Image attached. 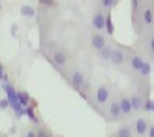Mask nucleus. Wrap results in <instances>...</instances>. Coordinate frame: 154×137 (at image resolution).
Segmentation results:
<instances>
[{
	"instance_id": "nucleus-1",
	"label": "nucleus",
	"mask_w": 154,
	"mask_h": 137,
	"mask_svg": "<svg viewBox=\"0 0 154 137\" xmlns=\"http://www.w3.org/2000/svg\"><path fill=\"white\" fill-rule=\"evenodd\" d=\"M90 45H92L96 51H100L102 47H105V45H107V38H105L102 32H96V30H94V32H92V36H90Z\"/></svg>"
},
{
	"instance_id": "nucleus-2",
	"label": "nucleus",
	"mask_w": 154,
	"mask_h": 137,
	"mask_svg": "<svg viewBox=\"0 0 154 137\" xmlns=\"http://www.w3.org/2000/svg\"><path fill=\"white\" fill-rule=\"evenodd\" d=\"M149 122L145 118H137V122H135V126H134V133H137L139 137H145V133H147V130H149Z\"/></svg>"
},
{
	"instance_id": "nucleus-3",
	"label": "nucleus",
	"mask_w": 154,
	"mask_h": 137,
	"mask_svg": "<svg viewBox=\"0 0 154 137\" xmlns=\"http://www.w3.org/2000/svg\"><path fill=\"white\" fill-rule=\"evenodd\" d=\"M115 137H134V128H132V126H128V124L120 126Z\"/></svg>"
},
{
	"instance_id": "nucleus-4",
	"label": "nucleus",
	"mask_w": 154,
	"mask_h": 137,
	"mask_svg": "<svg viewBox=\"0 0 154 137\" xmlns=\"http://www.w3.org/2000/svg\"><path fill=\"white\" fill-rule=\"evenodd\" d=\"M0 137H8V135H0Z\"/></svg>"
}]
</instances>
